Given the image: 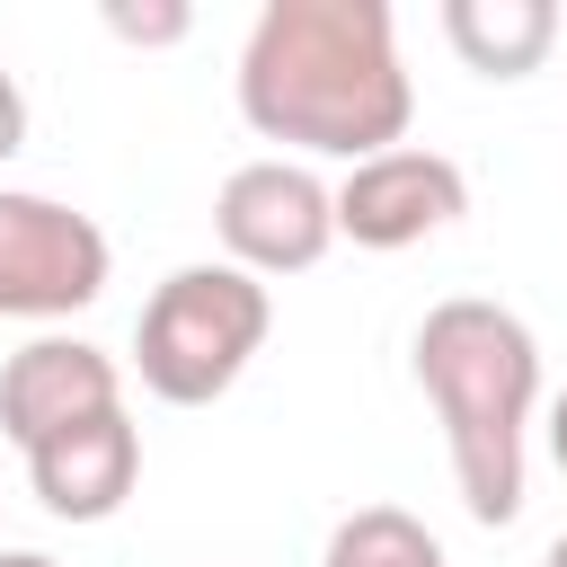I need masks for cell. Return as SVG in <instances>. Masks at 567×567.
<instances>
[{
	"label": "cell",
	"mask_w": 567,
	"mask_h": 567,
	"mask_svg": "<svg viewBox=\"0 0 567 567\" xmlns=\"http://www.w3.org/2000/svg\"><path fill=\"white\" fill-rule=\"evenodd\" d=\"M540 567H567V532H558V540H549V558H540Z\"/></svg>",
	"instance_id": "15"
},
{
	"label": "cell",
	"mask_w": 567,
	"mask_h": 567,
	"mask_svg": "<svg viewBox=\"0 0 567 567\" xmlns=\"http://www.w3.org/2000/svg\"><path fill=\"white\" fill-rule=\"evenodd\" d=\"M27 478H35V505L53 523H106V514H124V496L142 478V434H133L124 408H106V416L35 443L27 452Z\"/></svg>",
	"instance_id": "8"
},
{
	"label": "cell",
	"mask_w": 567,
	"mask_h": 567,
	"mask_svg": "<svg viewBox=\"0 0 567 567\" xmlns=\"http://www.w3.org/2000/svg\"><path fill=\"white\" fill-rule=\"evenodd\" d=\"M18 142H27V89L0 71V168L18 159Z\"/></svg>",
	"instance_id": "12"
},
{
	"label": "cell",
	"mask_w": 567,
	"mask_h": 567,
	"mask_svg": "<svg viewBox=\"0 0 567 567\" xmlns=\"http://www.w3.org/2000/svg\"><path fill=\"white\" fill-rule=\"evenodd\" d=\"M0 567H53L44 549H0Z\"/></svg>",
	"instance_id": "14"
},
{
	"label": "cell",
	"mask_w": 567,
	"mask_h": 567,
	"mask_svg": "<svg viewBox=\"0 0 567 567\" xmlns=\"http://www.w3.org/2000/svg\"><path fill=\"white\" fill-rule=\"evenodd\" d=\"M239 115L319 159H381L408 142L416 89L381 0H266L239 44Z\"/></svg>",
	"instance_id": "1"
},
{
	"label": "cell",
	"mask_w": 567,
	"mask_h": 567,
	"mask_svg": "<svg viewBox=\"0 0 567 567\" xmlns=\"http://www.w3.org/2000/svg\"><path fill=\"white\" fill-rule=\"evenodd\" d=\"M275 328V292L257 275H239L230 257L221 266H177L151 301H142V328H133V372L151 399L168 408H213L266 346Z\"/></svg>",
	"instance_id": "3"
},
{
	"label": "cell",
	"mask_w": 567,
	"mask_h": 567,
	"mask_svg": "<svg viewBox=\"0 0 567 567\" xmlns=\"http://www.w3.org/2000/svg\"><path fill=\"white\" fill-rule=\"evenodd\" d=\"M461 213H470V177H461V159H443L425 142H399L337 177V239H354V248H416V239L452 230Z\"/></svg>",
	"instance_id": "6"
},
{
	"label": "cell",
	"mask_w": 567,
	"mask_h": 567,
	"mask_svg": "<svg viewBox=\"0 0 567 567\" xmlns=\"http://www.w3.org/2000/svg\"><path fill=\"white\" fill-rule=\"evenodd\" d=\"M106 408H124V372L89 337H35V346H18L0 363V434L18 452L53 443V434H71V425H89Z\"/></svg>",
	"instance_id": "7"
},
{
	"label": "cell",
	"mask_w": 567,
	"mask_h": 567,
	"mask_svg": "<svg viewBox=\"0 0 567 567\" xmlns=\"http://www.w3.org/2000/svg\"><path fill=\"white\" fill-rule=\"evenodd\" d=\"M319 567H443V540H434L408 505H354V514L328 532Z\"/></svg>",
	"instance_id": "10"
},
{
	"label": "cell",
	"mask_w": 567,
	"mask_h": 567,
	"mask_svg": "<svg viewBox=\"0 0 567 567\" xmlns=\"http://www.w3.org/2000/svg\"><path fill=\"white\" fill-rule=\"evenodd\" d=\"M213 230L239 275H301L337 248V186H319L301 159H248L213 195Z\"/></svg>",
	"instance_id": "5"
},
{
	"label": "cell",
	"mask_w": 567,
	"mask_h": 567,
	"mask_svg": "<svg viewBox=\"0 0 567 567\" xmlns=\"http://www.w3.org/2000/svg\"><path fill=\"white\" fill-rule=\"evenodd\" d=\"M106 27H115L124 44H177V35L195 27V9H177V0H159V9H106Z\"/></svg>",
	"instance_id": "11"
},
{
	"label": "cell",
	"mask_w": 567,
	"mask_h": 567,
	"mask_svg": "<svg viewBox=\"0 0 567 567\" xmlns=\"http://www.w3.org/2000/svg\"><path fill=\"white\" fill-rule=\"evenodd\" d=\"M106 230L53 195L0 186V319H71L106 292Z\"/></svg>",
	"instance_id": "4"
},
{
	"label": "cell",
	"mask_w": 567,
	"mask_h": 567,
	"mask_svg": "<svg viewBox=\"0 0 567 567\" xmlns=\"http://www.w3.org/2000/svg\"><path fill=\"white\" fill-rule=\"evenodd\" d=\"M549 461H558V470H567V390H558V399H549Z\"/></svg>",
	"instance_id": "13"
},
{
	"label": "cell",
	"mask_w": 567,
	"mask_h": 567,
	"mask_svg": "<svg viewBox=\"0 0 567 567\" xmlns=\"http://www.w3.org/2000/svg\"><path fill=\"white\" fill-rule=\"evenodd\" d=\"M416 390L443 416L452 478L470 523H514L523 514V425L540 399V346L505 301L452 292L416 319Z\"/></svg>",
	"instance_id": "2"
},
{
	"label": "cell",
	"mask_w": 567,
	"mask_h": 567,
	"mask_svg": "<svg viewBox=\"0 0 567 567\" xmlns=\"http://www.w3.org/2000/svg\"><path fill=\"white\" fill-rule=\"evenodd\" d=\"M443 35L478 80H523L549 62L558 9L549 0H443Z\"/></svg>",
	"instance_id": "9"
}]
</instances>
